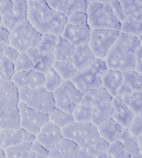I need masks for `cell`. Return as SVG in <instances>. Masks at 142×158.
Wrapping results in <instances>:
<instances>
[{"mask_svg": "<svg viewBox=\"0 0 142 158\" xmlns=\"http://www.w3.org/2000/svg\"><path fill=\"white\" fill-rule=\"evenodd\" d=\"M123 127L111 117L105 120L102 124L97 127L99 137L111 144L117 140L122 133Z\"/></svg>", "mask_w": 142, "mask_h": 158, "instance_id": "cell-23", "label": "cell"}, {"mask_svg": "<svg viewBox=\"0 0 142 158\" xmlns=\"http://www.w3.org/2000/svg\"><path fill=\"white\" fill-rule=\"evenodd\" d=\"M19 127L36 136L41 128L48 121V115L27 107L22 102L18 104Z\"/></svg>", "mask_w": 142, "mask_h": 158, "instance_id": "cell-12", "label": "cell"}, {"mask_svg": "<svg viewBox=\"0 0 142 158\" xmlns=\"http://www.w3.org/2000/svg\"><path fill=\"white\" fill-rule=\"evenodd\" d=\"M105 152L96 150L92 148H78L69 158H106Z\"/></svg>", "mask_w": 142, "mask_h": 158, "instance_id": "cell-37", "label": "cell"}, {"mask_svg": "<svg viewBox=\"0 0 142 158\" xmlns=\"http://www.w3.org/2000/svg\"><path fill=\"white\" fill-rule=\"evenodd\" d=\"M86 15L90 30H112L120 32L121 24L108 4H99L94 0L87 1Z\"/></svg>", "mask_w": 142, "mask_h": 158, "instance_id": "cell-4", "label": "cell"}, {"mask_svg": "<svg viewBox=\"0 0 142 158\" xmlns=\"http://www.w3.org/2000/svg\"><path fill=\"white\" fill-rule=\"evenodd\" d=\"M142 45H139L135 51V67L134 71L139 74L142 73Z\"/></svg>", "mask_w": 142, "mask_h": 158, "instance_id": "cell-45", "label": "cell"}, {"mask_svg": "<svg viewBox=\"0 0 142 158\" xmlns=\"http://www.w3.org/2000/svg\"><path fill=\"white\" fill-rule=\"evenodd\" d=\"M142 14L124 17L121 22L120 33L136 36L142 34Z\"/></svg>", "mask_w": 142, "mask_h": 158, "instance_id": "cell-24", "label": "cell"}, {"mask_svg": "<svg viewBox=\"0 0 142 158\" xmlns=\"http://www.w3.org/2000/svg\"><path fill=\"white\" fill-rule=\"evenodd\" d=\"M97 59L92 54L87 44L75 48L71 57V63L77 71L87 68Z\"/></svg>", "mask_w": 142, "mask_h": 158, "instance_id": "cell-21", "label": "cell"}, {"mask_svg": "<svg viewBox=\"0 0 142 158\" xmlns=\"http://www.w3.org/2000/svg\"><path fill=\"white\" fill-rule=\"evenodd\" d=\"M72 115L75 123H90L92 120V109L90 106L80 103L74 109Z\"/></svg>", "mask_w": 142, "mask_h": 158, "instance_id": "cell-35", "label": "cell"}, {"mask_svg": "<svg viewBox=\"0 0 142 158\" xmlns=\"http://www.w3.org/2000/svg\"><path fill=\"white\" fill-rule=\"evenodd\" d=\"M107 69L104 60L96 59L87 68L77 71L69 81L84 94L101 88V77Z\"/></svg>", "mask_w": 142, "mask_h": 158, "instance_id": "cell-6", "label": "cell"}, {"mask_svg": "<svg viewBox=\"0 0 142 158\" xmlns=\"http://www.w3.org/2000/svg\"><path fill=\"white\" fill-rule=\"evenodd\" d=\"M113 113L111 118L123 128H128L135 115L126 106L120 96H115L112 100Z\"/></svg>", "mask_w": 142, "mask_h": 158, "instance_id": "cell-19", "label": "cell"}, {"mask_svg": "<svg viewBox=\"0 0 142 158\" xmlns=\"http://www.w3.org/2000/svg\"><path fill=\"white\" fill-rule=\"evenodd\" d=\"M28 158H43V157H39V156H38V155H35L34 153L30 152L29 155V157H28Z\"/></svg>", "mask_w": 142, "mask_h": 158, "instance_id": "cell-52", "label": "cell"}, {"mask_svg": "<svg viewBox=\"0 0 142 158\" xmlns=\"http://www.w3.org/2000/svg\"><path fill=\"white\" fill-rule=\"evenodd\" d=\"M41 36L27 21L18 25L10 32L9 46L19 53H26L38 44Z\"/></svg>", "mask_w": 142, "mask_h": 158, "instance_id": "cell-8", "label": "cell"}, {"mask_svg": "<svg viewBox=\"0 0 142 158\" xmlns=\"http://www.w3.org/2000/svg\"><path fill=\"white\" fill-rule=\"evenodd\" d=\"M118 140L120 142L126 152L129 155H132L139 151H141L137 138L131 135L127 128H123Z\"/></svg>", "mask_w": 142, "mask_h": 158, "instance_id": "cell-28", "label": "cell"}, {"mask_svg": "<svg viewBox=\"0 0 142 158\" xmlns=\"http://www.w3.org/2000/svg\"><path fill=\"white\" fill-rule=\"evenodd\" d=\"M78 148V146L73 142L63 138L59 143L48 151L47 158H69Z\"/></svg>", "mask_w": 142, "mask_h": 158, "instance_id": "cell-27", "label": "cell"}, {"mask_svg": "<svg viewBox=\"0 0 142 158\" xmlns=\"http://www.w3.org/2000/svg\"><path fill=\"white\" fill-rule=\"evenodd\" d=\"M31 143H23L3 151L6 158H28L31 152Z\"/></svg>", "mask_w": 142, "mask_h": 158, "instance_id": "cell-32", "label": "cell"}, {"mask_svg": "<svg viewBox=\"0 0 142 158\" xmlns=\"http://www.w3.org/2000/svg\"><path fill=\"white\" fill-rule=\"evenodd\" d=\"M127 131L131 135L138 138L142 135V118L135 116L133 120L128 127Z\"/></svg>", "mask_w": 142, "mask_h": 158, "instance_id": "cell-42", "label": "cell"}, {"mask_svg": "<svg viewBox=\"0 0 142 158\" xmlns=\"http://www.w3.org/2000/svg\"><path fill=\"white\" fill-rule=\"evenodd\" d=\"M55 108L72 115L75 107L80 103L83 94L78 90L69 81H63L52 93Z\"/></svg>", "mask_w": 142, "mask_h": 158, "instance_id": "cell-10", "label": "cell"}, {"mask_svg": "<svg viewBox=\"0 0 142 158\" xmlns=\"http://www.w3.org/2000/svg\"><path fill=\"white\" fill-rule=\"evenodd\" d=\"M141 44L136 36L120 33L104 59L107 68L121 73L134 71V53Z\"/></svg>", "mask_w": 142, "mask_h": 158, "instance_id": "cell-2", "label": "cell"}, {"mask_svg": "<svg viewBox=\"0 0 142 158\" xmlns=\"http://www.w3.org/2000/svg\"><path fill=\"white\" fill-rule=\"evenodd\" d=\"M27 22V4L25 0H14L11 12L0 17V26L11 31L22 23Z\"/></svg>", "mask_w": 142, "mask_h": 158, "instance_id": "cell-13", "label": "cell"}, {"mask_svg": "<svg viewBox=\"0 0 142 158\" xmlns=\"http://www.w3.org/2000/svg\"><path fill=\"white\" fill-rule=\"evenodd\" d=\"M137 140H138V143H139V147H140L141 148H142V135L139 136L138 138H137Z\"/></svg>", "mask_w": 142, "mask_h": 158, "instance_id": "cell-53", "label": "cell"}, {"mask_svg": "<svg viewBox=\"0 0 142 158\" xmlns=\"http://www.w3.org/2000/svg\"><path fill=\"white\" fill-rule=\"evenodd\" d=\"M141 157H142L141 151H139V152L135 153V154L130 155V158H141Z\"/></svg>", "mask_w": 142, "mask_h": 158, "instance_id": "cell-50", "label": "cell"}, {"mask_svg": "<svg viewBox=\"0 0 142 158\" xmlns=\"http://www.w3.org/2000/svg\"><path fill=\"white\" fill-rule=\"evenodd\" d=\"M4 47H5V46L0 45V63H1V61H2V58L4 57V56H3V53H4Z\"/></svg>", "mask_w": 142, "mask_h": 158, "instance_id": "cell-51", "label": "cell"}, {"mask_svg": "<svg viewBox=\"0 0 142 158\" xmlns=\"http://www.w3.org/2000/svg\"><path fill=\"white\" fill-rule=\"evenodd\" d=\"M31 152L34 153L35 155H38V156L43 158H47L48 155V151L45 149V148L36 140H35L34 143H31Z\"/></svg>", "mask_w": 142, "mask_h": 158, "instance_id": "cell-44", "label": "cell"}, {"mask_svg": "<svg viewBox=\"0 0 142 158\" xmlns=\"http://www.w3.org/2000/svg\"><path fill=\"white\" fill-rule=\"evenodd\" d=\"M112 98L104 88L88 91L83 94L80 103L90 106L92 109V125L95 127L102 124L111 117L113 113Z\"/></svg>", "mask_w": 142, "mask_h": 158, "instance_id": "cell-5", "label": "cell"}, {"mask_svg": "<svg viewBox=\"0 0 142 158\" xmlns=\"http://www.w3.org/2000/svg\"><path fill=\"white\" fill-rule=\"evenodd\" d=\"M63 81L51 66L44 73L43 88H45L49 92L53 93L63 83Z\"/></svg>", "mask_w": 142, "mask_h": 158, "instance_id": "cell-33", "label": "cell"}, {"mask_svg": "<svg viewBox=\"0 0 142 158\" xmlns=\"http://www.w3.org/2000/svg\"><path fill=\"white\" fill-rule=\"evenodd\" d=\"M122 76L120 71L107 69L101 77V88H104L112 98L117 96L118 90L122 84Z\"/></svg>", "mask_w": 142, "mask_h": 158, "instance_id": "cell-22", "label": "cell"}, {"mask_svg": "<svg viewBox=\"0 0 142 158\" xmlns=\"http://www.w3.org/2000/svg\"><path fill=\"white\" fill-rule=\"evenodd\" d=\"M22 128L0 130V149L2 150L23 143Z\"/></svg>", "mask_w": 142, "mask_h": 158, "instance_id": "cell-25", "label": "cell"}, {"mask_svg": "<svg viewBox=\"0 0 142 158\" xmlns=\"http://www.w3.org/2000/svg\"><path fill=\"white\" fill-rule=\"evenodd\" d=\"M61 132L64 139L73 142L79 148H87L99 137L97 127L90 123L74 122L61 129Z\"/></svg>", "mask_w": 142, "mask_h": 158, "instance_id": "cell-9", "label": "cell"}, {"mask_svg": "<svg viewBox=\"0 0 142 158\" xmlns=\"http://www.w3.org/2000/svg\"><path fill=\"white\" fill-rule=\"evenodd\" d=\"M66 24L73 25V26L86 25L87 24V16L85 12L77 11L67 17Z\"/></svg>", "mask_w": 142, "mask_h": 158, "instance_id": "cell-41", "label": "cell"}, {"mask_svg": "<svg viewBox=\"0 0 142 158\" xmlns=\"http://www.w3.org/2000/svg\"><path fill=\"white\" fill-rule=\"evenodd\" d=\"M46 3L51 9L67 18L77 11L86 13L87 2L85 0H48Z\"/></svg>", "mask_w": 142, "mask_h": 158, "instance_id": "cell-18", "label": "cell"}, {"mask_svg": "<svg viewBox=\"0 0 142 158\" xmlns=\"http://www.w3.org/2000/svg\"><path fill=\"white\" fill-rule=\"evenodd\" d=\"M11 81L17 88H27L30 89L42 88L44 85V75L34 70L17 72Z\"/></svg>", "mask_w": 142, "mask_h": 158, "instance_id": "cell-17", "label": "cell"}, {"mask_svg": "<svg viewBox=\"0 0 142 158\" xmlns=\"http://www.w3.org/2000/svg\"><path fill=\"white\" fill-rule=\"evenodd\" d=\"M48 121L59 127L60 130L75 122L73 115L57 108H55L48 115Z\"/></svg>", "mask_w": 142, "mask_h": 158, "instance_id": "cell-29", "label": "cell"}, {"mask_svg": "<svg viewBox=\"0 0 142 158\" xmlns=\"http://www.w3.org/2000/svg\"><path fill=\"white\" fill-rule=\"evenodd\" d=\"M74 50V46L65 40L61 36H58L53 52L55 61H71V57Z\"/></svg>", "mask_w": 142, "mask_h": 158, "instance_id": "cell-26", "label": "cell"}, {"mask_svg": "<svg viewBox=\"0 0 142 158\" xmlns=\"http://www.w3.org/2000/svg\"><path fill=\"white\" fill-rule=\"evenodd\" d=\"M120 32L112 30H91L88 46L97 59L104 60Z\"/></svg>", "mask_w": 142, "mask_h": 158, "instance_id": "cell-11", "label": "cell"}, {"mask_svg": "<svg viewBox=\"0 0 142 158\" xmlns=\"http://www.w3.org/2000/svg\"><path fill=\"white\" fill-rule=\"evenodd\" d=\"M15 72H21L33 70V64L25 53H19L17 59L14 63Z\"/></svg>", "mask_w": 142, "mask_h": 158, "instance_id": "cell-38", "label": "cell"}, {"mask_svg": "<svg viewBox=\"0 0 142 158\" xmlns=\"http://www.w3.org/2000/svg\"><path fill=\"white\" fill-rule=\"evenodd\" d=\"M10 31L0 26V45L4 46H9Z\"/></svg>", "mask_w": 142, "mask_h": 158, "instance_id": "cell-48", "label": "cell"}, {"mask_svg": "<svg viewBox=\"0 0 142 158\" xmlns=\"http://www.w3.org/2000/svg\"><path fill=\"white\" fill-rule=\"evenodd\" d=\"M18 88L11 81L0 85V129L19 128Z\"/></svg>", "mask_w": 142, "mask_h": 158, "instance_id": "cell-3", "label": "cell"}, {"mask_svg": "<svg viewBox=\"0 0 142 158\" xmlns=\"http://www.w3.org/2000/svg\"><path fill=\"white\" fill-rule=\"evenodd\" d=\"M0 158H6L5 156H4V151L2 149H0Z\"/></svg>", "mask_w": 142, "mask_h": 158, "instance_id": "cell-55", "label": "cell"}, {"mask_svg": "<svg viewBox=\"0 0 142 158\" xmlns=\"http://www.w3.org/2000/svg\"><path fill=\"white\" fill-rule=\"evenodd\" d=\"M18 101L39 112L49 115L55 109L53 94L45 88H18Z\"/></svg>", "mask_w": 142, "mask_h": 158, "instance_id": "cell-7", "label": "cell"}, {"mask_svg": "<svg viewBox=\"0 0 142 158\" xmlns=\"http://www.w3.org/2000/svg\"><path fill=\"white\" fill-rule=\"evenodd\" d=\"M25 53L33 64V70L43 75L55 61L53 53L36 46L27 51Z\"/></svg>", "mask_w": 142, "mask_h": 158, "instance_id": "cell-15", "label": "cell"}, {"mask_svg": "<svg viewBox=\"0 0 142 158\" xmlns=\"http://www.w3.org/2000/svg\"><path fill=\"white\" fill-rule=\"evenodd\" d=\"M0 72L3 76L5 82L10 81L11 77L16 73L14 64L3 57L0 63Z\"/></svg>", "mask_w": 142, "mask_h": 158, "instance_id": "cell-40", "label": "cell"}, {"mask_svg": "<svg viewBox=\"0 0 142 158\" xmlns=\"http://www.w3.org/2000/svg\"><path fill=\"white\" fill-rule=\"evenodd\" d=\"M52 68L64 81L71 80L77 72L71 61H54Z\"/></svg>", "mask_w": 142, "mask_h": 158, "instance_id": "cell-31", "label": "cell"}, {"mask_svg": "<svg viewBox=\"0 0 142 158\" xmlns=\"http://www.w3.org/2000/svg\"><path fill=\"white\" fill-rule=\"evenodd\" d=\"M22 140L23 143H32L36 140V136L34 135L31 134V132L26 131L23 130L22 131Z\"/></svg>", "mask_w": 142, "mask_h": 158, "instance_id": "cell-49", "label": "cell"}, {"mask_svg": "<svg viewBox=\"0 0 142 158\" xmlns=\"http://www.w3.org/2000/svg\"><path fill=\"white\" fill-rule=\"evenodd\" d=\"M90 29L87 24L73 26L68 24L65 25L61 36L70 44L76 48L89 41Z\"/></svg>", "mask_w": 142, "mask_h": 158, "instance_id": "cell-14", "label": "cell"}, {"mask_svg": "<svg viewBox=\"0 0 142 158\" xmlns=\"http://www.w3.org/2000/svg\"><path fill=\"white\" fill-rule=\"evenodd\" d=\"M124 17L142 14L141 0H121L119 1Z\"/></svg>", "mask_w": 142, "mask_h": 158, "instance_id": "cell-34", "label": "cell"}, {"mask_svg": "<svg viewBox=\"0 0 142 158\" xmlns=\"http://www.w3.org/2000/svg\"><path fill=\"white\" fill-rule=\"evenodd\" d=\"M122 76V84L118 90L117 96L122 97L132 93L142 91V76L141 74L133 70L123 72Z\"/></svg>", "mask_w": 142, "mask_h": 158, "instance_id": "cell-20", "label": "cell"}, {"mask_svg": "<svg viewBox=\"0 0 142 158\" xmlns=\"http://www.w3.org/2000/svg\"><path fill=\"white\" fill-rule=\"evenodd\" d=\"M12 6V0H0V17L11 12Z\"/></svg>", "mask_w": 142, "mask_h": 158, "instance_id": "cell-47", "label": "cell"}, {"mask_svg": "<svg viewBox=\"0 0 142 158\" xmlns=\"http://www.w3.org/2000/svg\"><path fill=\"white\" fill-rule=\"evenodd\" d=\"M0 130H1V129H0Z\"/></svg>", "mask_w": 142, "mask_h": 158, "instance_id": "cell-56", "label": "cell"}, {"mask_svg": "<svg viewBox=\"0 0 142 158\" xmlns=\"http://www.w3.org/2000/svg\"><path fill=\"white\" fill-rule=\"evenodd\" d=\"M141 92H135L122 96V101L135 116L142 118Z\"/></svg>", "mask_w": 142, "mask_h": 158, "instance_id": "cell-30", "label": "cell"}, {"mask_svg": "<svg viewBox=\"0 0 142 158\" xmlns=\"http://www.w3.org/2000/svg\"><path fill=\"white\" fill-rule=\"evenodd\" d=\"M27 21L41 35L61 36L67 18L53 10L46 0H27Z\"/></svg>", "mask_w": 142, "mask_h": 158, "instance_id": "cell-1", "label": "cell"}, {"mask_svg": "<svg viewBox=\"0 0 142 158\" xmlns=\"http://www.w3.org/2000/svg\"><path fill=\"white\" fill-rule=\"evenodd\" d=\"M18 54H19V53L14 48L11 47L10 46L4 47L3 56L6 58V59H8L9 61H10L11 63H13V64L17 60Z\"/></svg>", "mask_w": 142, "mask_h": 158, "instance_id": "cell-46", "label": "cell"}, {"mask_svg": "<svg viewBox=\"0 0 142 158\" xmlns=\"http://www.w3.org/2000/svg\"><path fill=\"white\" fill-rule=\"evenodd\" d=\"M108 4L110 6L114 14L117 17L121 24V22L124 20V14H123L122 9L121 8L120 4L119 3V1H117V0H108Z\"/></svg>", "mask_w": 142, "mask_h": 158, "instance_id": "cell-43", "label": "cell"}, {"mask_svg": "<svg viewBox=\"0 0 142 158\" xmlns=\"http://www.w3.org/2000/svg\"><path fill=\"white\" fill-rule=\"evenodd\" d=\"M106 158H130V155L126 152L118 140L109 144L105 152Z\"/></svg>", "mask_w": 142, "mask_h": 158, "instance_id": "cell-36", "label": "cell"}, {"mask_svg": "<svg viewBox=\"0 0 142 158\" xmlns=\"http://www.w3.org/2000/svg\"><path fill=\"white\" fill-rule=\"evenodd\" d=\"M56 41L57 36L48 35V34H47V35H42L40 41L36 46L39 48H42V49L53 53L55 44H56Z\"/></svg>", "mask_w": 142, "mask_h": 158, "instance_id": "cell-39", "label": "cell"}, {"mask_svg": "<svg viewBox=\"0 0 142 158\" xmlns=\"http://www.w3.org/2000/svg\"><path fill=\"white\" fill-rule=\"evenodd\" d=\"M63 139L61 130L49 121L41 127L36 136V140L48 151L52 149Z\"/></svg>", "mask_w": 142, "mask_h": 158, "instance_id": "cell-16", "label": "cell"}, {"mask_svg": "<svg viewBox=\"0 0 142 158\" xmlns=\"http://www.w3.org/2000/svg\"><path fill=\"white\" fill-rule=\"evenodd\" d=\"M4 82H5V81H4V79L3 76H2V74L1 73V72H0V85H1L2 83H4Z\"/></svg>", "mask_w": 142, "mask_h": 158, "instance_id": "cell-54", "label": "cell"}]
</instances>
